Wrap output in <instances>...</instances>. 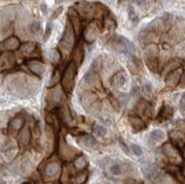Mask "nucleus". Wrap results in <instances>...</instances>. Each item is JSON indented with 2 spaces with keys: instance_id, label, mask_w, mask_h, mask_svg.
I'll use <instances>...</instances> for the list:
<instances>
[{
  "instance_id": "nucleus-1",
  "label": "nucleus",
  "mask_w": 185,
  "mask_h": 184,
  "mask_svg": "<svg viewBox=\"0 0 185 184\" xmlns=\"http://www.w3.org/2000/svg\"><path fill=\"white\" fill-rule=\"evenodd\" d=\"M75 76H76V65L73 62H70L67 67L65 68L61 76V88L66 93H72L75 84Z\"/></svg>"
},
{
  "instance_id": "nucleus-2",
  "label": "nucleus",
  "mask_w": 185,
  "mask_h": 184,
  "mask_svg": "<svg viewBox=\"0 0 185 184\" xmlns=\"http://www.w3.org/2000/svg\"><path fill=\"white\" fill-rule=\"evenodd\" d=\"M75 39H76L75 31H74L72 24L68 23L66 29H65L63 38H61V40H60V42H59L60 50H61L65 55H68V53H70V50L73 49L74 43H75Z\"/></svg>"
},
{
  "instance_id": "nucleus-3",
  "label": "nucleus",
  "mask_w": 185,
  "mask_h": 184,
  "mask_svg": "<svg viewBox=\"0 0 185 184\" xmlns=\"http://www.w3.org/2000/svg\"><path fill=\"white\" fill-rule=\"evenodd\" d=\"M58 154H59V157L61 158L63 160H66V161L74 160V159L79 156L77 149H75L74 147L68 145L66 142V140H65L63 136H60L59 142H58Z\"/></svg>"
},
{
  "instance_id": "nucleus-4",
  "label": "nucleus",
  "mask_w": 185,
  "mask_h": 184,
  "mask_svg": "<svg viewBox=\"0 0 185 184\" xmlns=\"http://www.w3.org/2000/svg\"><path fill=\"white\" fill-rule=\"evenodd\" d=\"M110 44H111L112 49L118 53H133L135 50L134 44L122 35H116L110 41Z\"/></svg>"
},
{
  "instance_id": "nucleus-5",
  "label": "nucleus",
  "mask_w": 185,
  "mask_h": 184,
  "mask_svg": "<svg viewBox=\"0 0 185 184\" xmlns=\"http://www.w3.org/2000/svg\"><path fill=\"white\" fill-rule=\"evenodd\" d=\"M75 8L76 10H77V13H79L81 16L84 17V18L94 16L97 13V6H93L92 3L85 2V1L76 3Z\"/></svg>"
},
{
  "instance_id": "nucleus-6",
  "label": "nucleus",
  "mask_w": 185,
  "mask_h": 184,
  "mask_svg": "<svg viewBox=\"0 0 185 184\" xmlns=\"http://www.w3.org/2000/svg\"><path fill=\"white\" fill-rule=\"evenodd\" d=\"M100 33V29L98 26L97 22H92L85 27V30L83 32V38L85 40V42L88 43H93L98 38V34Z\"/></svg>"
},
{
  "instance_id": "nucleus-7",
  "label": "nucleus",
  "mask_w": 185,
  "mask_h": 184,
  "mask_svg": "<svg viewBox=\"0 0 185 184\" xmlns=\"http://www.w3.org/2000/svg\"><path fill=\"white\" fill-rule=\"evenodd\" d=\"M182 74H183V68L181 66L175 68L174 71H172V72H169L166 75V85L169 86V88H176L179 84V82H181Z\"/></svg>"
},
{
  "instance_id": "nucleus-8",
  "label": "nucleus",
  "mask_w": 185,
  "mask_h": 184,
  "mask_svg": "<svg viewBox=\"0 0 185 184\" xmlns=\"http://www.w3.org/2000/svg\"><path fill=\"white\" fill-rule=\"evenodd\" d=\"M162 152L166 157L169 158L173 161H179L181 160V156L179 152L177 150V148L175 147V145H173L172 142H166L162 145Z\"/></svg>"
},
{
  "instance_id": "nucleus-9",
  "label": "nucleus",
  "mask_w": 185,
  "mask_h": 184,
  "mask_svg": "<svg viewBox=\"0 0 185 184\" xmlns=\"http://www.w3.org/2000/svg\"><path fill=\"white\" fill-rule=\"evenodd\" d=\"M24 122H25V119H24V116L22 114L16 115L10 121L9 125H8V133L13 136L16 135L20 131V128L24 126Z\"/></svg>"
},
{
  "instance_id": "nucleus-10",
  "label": "nucleus",
  "mask_w": 185,
  "mask_h": 184,
  "mask_svg": "<svg viewBox=\"0 0 185 184\" xmlns=\"http://www.w3.org/2000/svg\"><path fill=\"white\" fill-rule=\"evenodd\" d=\"M15 66V57L13 53H3L0 55V71L10 69Z\"/></svg>"
},
{
  "instance_id": "nucleus-11",
  "label": "nucleus",
  "mask_w": 185,
  "mask_h": 184,
  "mask_svg": "<svg viewBox=\"0 0 185 184\" xmlns=\"http://www.w3.org/2000/svg\"><path fill=\"white\" fill-rule=\"evenodd\" d=\"M20 42L17 36H9L3 42L0 43V49L7 50V51H14V50L20 49Z\"/></svg>"
},
{
  "instance_id": "nucleus-12",
  "label": "nucleus",
  "mask_w": 185,
  "mask_h": 184,
  "mask_svg": "<svg viewBox=\"0 0 185 184\" xmlns=\"http://www.w3.org/2000/svg\"><path fill=\"white\" fill-rule=\"evenodd\" d=\"M31 141V131L30 127L25 125L20 128V131L18 132V143H20V148H26L30 145Z\"/></svg>"
},
{
  "instance_id": "nucleus-13",
  "label": "nucleus",
  "mask_w": 185,
  "mask_h": 184,
  "mask_svg": "<svg viewBox=\"0 0 185 184\" xmlns=\"http://www.w3.org/2000/svg\"><path fill=\"white\" fill-rule=\"evenodd\" d=\"M61 166L58 161H51L49 164L47 165L46 167H44V175H46V177L48 178H53L58 176L60 173V169Z\"/></svg>"
},
{
  "instance_id": "nucleus-14",
  "label": "nucleus",
  "mask_w": 185,
  "mask_h": 184,
  "mask_svg": "<svg viewBox=\"0 0 185 184\" xmlns=\"http://www.w3.org/2000/svg\"><path fill=\"white\" fill-rule=\"evenodd\" d=\"M169 138L173 145L177 147H184L185 145V133L179 130H174L169 133Z\"/></svg>"
},
{
  "instance_id": "nucleus-15",
  "label": "nucleus",
  "mask_w": 185,
  "mask_h": 184,
  "mask_svg": "<svg viewBox=\"0 0 185 184\" xmlns=\"http://www.w3.org/2000/svg\"><path fill=\"white\" fill-rule=\"evenodd\" d=\"M81 104L86 110H91V107L97 104V95L91 92H85L81 97Z\"/></svg>"
},
{
  "instance_id": "nucleus-16",
  "label": "nucleus",
  "mask_w": 185,
  "mask_h": 184,
  "mask_svg": "<svg viewBox=\"0 0 185 184\" xmlns=\"http://www.w3.org/2000/svg\"><path fill=\"white\" fill-rule=\"evenodd\" d=\"M64 99V93L61 91L60 88H56V89H52L51 91H49L48 95H47V100L48 102H51L53 105H58L60 104V101Z\"/></svg>"
},
{
  "instance_id": "nucleus-17",
  "label": "nucleus",
  "mask_w": 185,
  "mask_h": 184,
  "mask_svg": "<svg viewBox=\"0 0 185 184\" xmlns=\"http://www.w3.org/2000/svg\"><path fill=\"white\" fill-rule=\"evenodd\" d=\"M26 65L31 72L33 73V74H35L37 76L43 75V72H44L46 67H44V65L41 62H39V60H29L26 62Z\"/></svg>"
},
{
  "instance_id": "nucleus-18",
  "label": "nucleus",
  "mask_w": 185,
  "mask_h": 184,
  "mask_svg": "<svg viewBox=\"0 0 185 184\" xmlns=\"http://www.w3.org/2000/svg\"><path fill=\"white\" fill-rule=\"evenodd\" d=\"M129 121L131 123V125H132L133 130L136 132L142 131L143 128L146 127V124H144V122H143L140 116H129Z\"/></svg>"
},
{
  "instance_id": "nucleus-19",
  "label": "nucleus",
  "mask_w": 185,
  "mask_h": 184,
  "mask_svg": "<svg viewBox=\"0 0 185 184\" xmlns=\"http://www.w3.org/2000/svg\"><path fill=\"white\" fill-rule=\"evenodd\" d=\"M126 83V74L124 72H118L116 73L115 75L112 76L111 84L115 88H120Z\"/></svg>"
},
{
  "instance_id": "nucleus-20",
  "label": "nucleus",
  "mask_w": 185,
  "mask_h": 184,
  "mask_svg": "<svg viewBox=\"0 0 185 184\" xmlns=\"http://www.w3.org/2000/svg\"><path fill=\"white\" fill-rule=\"evenodd\" d=\"M68 15H70V23L72 24V26H73L74 31H75V34L79 35V29H81V22H79V15L74 10H70V13Z\"/></svg>"
},
{
  "instance_id": "nucleus-21",
  "label": "nucleus",
  "mask_w": 185,
  "mask_h": 184,
  "mask_svg": "<svg viewBox=\"0 0 185 184\" xmlns=\"http://www.w3.org/2000/svg\"><path fill=\"white\" fill-rule=\"evenodd\" d=\"M83 58H84V51H83L82 47L79 46L74 50L73 56H72V62H73L76 65V67H77V66H79L81 64H82Z\"/></svg>"
},
{
  "instance_id": "nucleus-22",
  "label": "nucleus",
  "mask_w": 185,
  "mask_h": 184,
  "mask_svg": "<svg viewBox=\"0 0 185 184\" xmlns=\"http://www.w3.org/2000/svg\"><path fill=\"white\" fill-rule=\"evenodd\" d=\"M166 169H167V172H168L169 174L172 175V176H174V177H175L178 182H183V183H185V180H183L184 177H183L182 172H181V169H179L178 166L172 165V166H168Z\"/></svg>"
},
{
  "instance_id": "nucleus-23",
  "label": "nucleus",
  "mask_w": 185,
  "mask_h": 184,
  "mask_svg": "<svg viewBox=\"0 0 185 184\" xmlns=\"http://www.w3.org/2000/svg\"><path fill=\"white\" fill-rule=\"evenodd\" d=\"M57 114H58V117L64 123L72 122V116H70V109L67 108V107H60V108H58L57 109Z\"/></svg>"
},
{
  "instance_id": "nucleus-24",
  "label": "nucleus",
  "mask_w": 185,
  "mask_h": 184,
  "mask_svg": "<svg viewBox=\"0 0 185 184\" xmlns=\"http://www.w3.org/2000/svg\"><path fill=\"white\" fill-rule=\"evenodd\" d=\"M84 81H85L89 85H97V83L99 82L98 72H94V71H91V69H90L89 72L85 74V76H84Z\"/></svg>"
},
{
  "instance_id": "nucleus-25",
  "label": "nucleus",
  "mask_w": 185,
  "mask_h": 184,
  "mask_svg": "<svg viewBox=\"0 0 185 184\" xmlns=\"http://www.w3.org/2000/svg\"><path fill=\"white\" fill-rule=\"evenodd\" d=\"M172 116H173V108L168 105H164L160 113H159L158 119L159 121H166V119L170 118Z\"/></svg>"
},
{
  "instance_id": "nucleus-26",
  "label": "nucleus",
  "mask_w": 185,
  "mask_h": 184,
  "mask_svg": "<svg viewBox=\"0 0 185 184\" xmlns=\"http://www.w3.org/2000/svg\"><path fill=\"white\" fill-rule=\"evenodd\" d=\"M88 166V159H86L85 156H77V157L74 159V167L77 169V171H84Z\"/></svg>"
},
{
  "instance_id": "nucleus-27",
  "label": "nucleus",
  "mask_w": 185,
  "mask_h": 184,
  "mask_svg": "<svg viewBox=\"0 0 185 184\" xmlns=\"http://www.w3.org/2000/svg\"><path fill=\"white\" fill-rule=\"evenodd\" d=\"M35 48H37V43L32 42V41L23 43V44L20 47V51H22L24 55H30V53H34V51H35Z\"/></svg>"
},
{
  "instance_id": "nucleus-28",
  "label": "nucleus",
  "mask_w": 185,
  "mask_h": 184,
  "mask_svg": "<svg viewBox=\"0 0 185 184\" xmlns=\"http://www.w3.org/2000/svg\"><path fill=\"white\" fill-rule=\"evenodd\" d=\"M146 64L152 72L158 71V57H144Z\"/></svg>"
},
{
  "instance_id": "nucleus-29",
  "label": "nucleus",
  "mask_w": 185,
  "mask_h": 184,
  "mask_svg": "<svg viewBox=\"0 0 185 184\" xmlns=\"http://www.w3.org/2000/svg\"><path fill=\"white\" fill-rule=\"evenodd\" d=\"M181 66V62H179V60H170V62L167 64V65L165 66V68H164V72H162V74L164 75H167L169 72H172V71H174L175 68H177V67H179Z\"/></svg>"
},
{
  "instance_id": "nucleus-30",
  "label": "nucleus",
  "mask_w": 185,
  "mask_h": 184,
  "mask_svg": "<svg viewBox=\"0 0 185 184\" xmlns=\"http://www.w3.org/2000/svg\"><path fill=\"white\" fill-rule=\"evenodd\" d=\"M149 106V104L146 101V100H140L138 104H136V107H135V110H136V114L138 115H144V112H146L147 107Z\"/></svg>"
},
{
  "instance_id": "nucleus-31",
  "label": "nucleus",
  "mask_w": 185,
  "mask_h": 184,
  "mask_svg": "<svg viewBox=\"0 0 185 184\" xmlns=\"http://www.w3.org/2000/svg\"><path fill=\"white\" fill-rule=\"evenodd\" d=\"M150 138H151V140H153V141H162L164 140V138H165V133L161 131V130H153V131L151 132V134H150Z\"/></svg>"
},
{
  "instance_id": "nucleus-32",
  "label": "nucleus",
  "mask_w": 185,
  "mask_h": 184,
  "mask_svg": "<svg viewBox=\"0 0 185 184\" xmlns=\"http://www.w3.org/2000/svg\"><path fill=\"white\" fill-rule=\"evenodd\" d=\"M79 140V142L83 143L85 147H93V145H94V142H96L92 138H91V136H90V135H86V134L82 135Z\"/></svg>"
},
{
  "instance_id": "nucleus-33",
  "label": "nucleus",
  "mask_w": 185,
  "mask_h": 184,
  "mask_svg": "<svg viewBox=\"0 0 185 184\" xmlns=\"http://www.w3.org/2000/svg\"><path fill=\"white\" fill-rule=\"evenodd\" d=\"M86 178H88V174H86L85 172H82V173H79V175H76L74 176L73 180H72V183H75V184H82V183H85Z\"/></svg>"
},
{
  "instance_id": "nucleus-34",
  "label": "nucleus",
  "mask_w": 185,
  "mask_h": 184,
  "mask_svg": "<svg viewBox=\"0 0 185 184\" xmlns=\"http://www.w3.org/2000/svg\"><path fill=\"white\" fill-rule=\"evenodd\" d=\"M60 82V75H59V72L58 71H56V72L53 73L52 77H51V81L49 82V84H48V86H51V88H53V86H56L58 83Z\"/></svg>"
},
{
  "instance_id": "nucleus-35",
  "label": "nucleus",
  "mask_w": 185,
  "mask_h": 184,
  "mask_svg": "<svg viewBox=\"0 0 185 184\" xmlns=\"http://www.w3.org/2000/svg\"><path fill=\"white\" fill-rule=\"evenodd\" d=\"M161 21H162V23H164V26H165L166 29H168L173 23V16L170 14H165V15L161 17Z\"/></svg>"
},
{
  "instance_id": "nucleus-36",
  "label": "nucleus",
  "mask_w": 185,
  "mask_h": 184,
  "mask_svg": "<svg viewBox=\"0 0 185 184\" xmlns=\"http://www.w3.org/2000/svg\"><path fill=\"white\" fill-rule=\"evenodd\" d=\"M93 133H94L97 136H103V135H106L107 131H106V128L103 127V126H100V125H94V127H93Z\"/></svg>"
},
{
  "instance_id": "nucleus-37",
  "label": "nucleus",
  "mask_w": 185,
  "mask_h": 184,
  "mask_svg": "<svg viewBox=\"0 0 185 184\" xmlns=\"http://www.w3.org/2000/svg\"><path fill=\"white\" fill-rule=\"evenodd\" d=\"M105 25L109 30H114V29H116V21L111 17H106L105 18Z\"/></svg>"
},
{
  "instance_id": "nucleus-38",
  "label": "nucleus",
  "mask_w": 185,
  "mask_h": 184,
  "mask_svg": "<svg viewBox=\"0 0 185 184\" xmlns=\"http://www.w3.org/2000/svg\"><path fill=\"white\" fill-rule=\"evenodd\" d=\"M110 172H111V174H114V175H120L123 172L122 166H120L119 164H114L111 167H110Z\"/></svg>"
},
{
  "instance_id": "nucleus-39",
  "label": "nucleus",
  "mask_w": 185,
  "mask_h": 184,
  "mask_svg": "<svg viewBox=\"0 0 185 184\" xmlns=\"http://www.w3.org/2000/svg\"><path fill=\"white\" fill-rule=\"evenodd\" d=\"M50 59L52 60V62H58L60 60V53L59 51H57V50H52L51 53H50Z\"/></svg>"
},
{
  "instance_id": "nucleus-40",
  "label": "nucleus",
  "mask_w": 185,
  "mask_h": 184,
  "mask_svg": "<svg viewBox=\"0 0 185 184\" xmlns=\"http://www.w3.org/2000/svg\"><path fill=\"white\" fill-rule=\"evenodd\" d=\"M131 149H132L133 154H136V156H142V154H143V150H142V148H141L140 145H131Z\"/></svg>"
},
{
  "instance_id": "nucleus-41",
  "label": "nucleus",
  "mask_w": 185,
  "mask_h": 184,
  "mask_svg": "<svg viewBox=\"0 0 185 184\" xmlns=\"http://www.w3.org/2000/svg\"><path fill=\"white\" fill-rule=\"evenodd\" d=\"M129 20L132 21V22H134V23L139 21L135 12H134V9H133V7H129Z\"/></svg>"
},
{
  "instance_id": "nucleus-42",
  "label": "nucleus",
  "mask_w": 185,
  "mask_h": 184,
  "mask_svg": "<svg viewBox=\"0 0 185 184\" xmlns=\"http://www.w3.org/2000/svg\"><path fill=\"white\" fill-rule=\"evenodd\" d=\"M40 23L39 22H37V21H34L33 23L31 24V26H30V30H31V32H33V33H35V32H39L40 31Z\"/></svg>"
},
{
  "instance_id": "nucleus-43",
  "label": "nucleus",
  "mask_w": 185,
  "mask_h": 184,
  "mask_svg": "<svg viewBox=\"0 0 185 184\" xmlns=\"http://www.w3.org/2000/svg\"><path fill=\"white\" fill-rule=\"evenodd\" d=\"M142 91H143V94L148 95V97H150V95L152 94V89H151V86L149 85V84H147V85L143 86Z\"/></svg>"
},
{
  "instance_id": "nucleus-44",
  "label": "nucleus",
  "mask_w": 185,
  "mask_h": 184,
  "mask_svg": "<svg viewBox=\"0 0 185 184\" xmlns=\"http://www.w3.org/2000/svg\"><path fill=\"white\" fill-rule=\"evenodd\" d=\"M118 141H119V145H120V147H122V149H123V151L125 152V154H129V152H131V151H129V148L127 147V145H126L125 142L123 141L122 139H119Z\"/></svg>"
},
{
  "instance_id": "nucleus-45",
  "label": "nucleus",
  "mask_w": 185,
  "mask_h": 184,
  "mask_svg": "<svg viewBox=\"0 0 185 184\" xmlns=\"http://www.w3.org/2000/svg\"><path fill=\"white\" fill-rule=\"evenodd\" d=\"M63 6H60V7H58V8H57L56 10H55V12H53V15H52V18H57V17L59 16L60 14H61V12H63Z\"/></svg>"
},
{
  "instance_id": "nucleus-46",
  "label": "nucleus",
  "mask_w": 185,
  "mask_h": 184,
  "mask_svg": "<svg viewBox=\"0 0 185 184\" xmlns=\"http://www.w3.org/2000/svg\"><path fill=\"white\" fill-rule=\"evenodd\" d=\"M50 34H51V24H48V25H47V30H46V35H44V40L48 39Z\"/></svg>"
},
{
  "instance_id": "nucleus-47",
  "label": "nucleus",
  "mask_w": 185,
  "mask_h": 184,
  "mask_svg": "<svg viewBox=\"0 0 185 184\" xmlns=\"http://www.w3.org/2000/svg\"><path fill=\"white\" fill-rule=\"evenodd\" d=\"M179 108H181V110H182L183 113H185V100L184 99H182V100L179 101Z\"/></svg>"
},
{
  "instance_id": "nucleus-48",
  "label": "nucleus",
  "mask_w": 185,
  "mask_h": 184,
  "mask_svg": "<svg viewBox=\"0 0 185 184\" xmlns=\"http://www.w3.org/2000/svg\"><path fill=\"white\" fill-rule=\"evenodd\" d=\"M179 84L182 86H185V68L183 69V74H182V79H181V82Z\"/></svg>"
},
{
  "instance_id": "nucleus-49",
  "label": "nucleus",
  "mask_w": 185,
  "mask_h": 184,
  "mask_svg": "<svg viewBox=\"0 0 185 184\" xmlns=\"http://www.w3.org/2000/svg\"><path fill=\"white\" fill-rule=\"evenodd\" d=\"M133 1H134V3H136L138 6H143V5L147 2V0H133Z\"/></svg>"
},
{
  "instance_id": "nucleus-50",
  "label": "nucleus",
  "mask_w": 185,
  "mask_h": 184,
  "mask_svg": "<svg viewBox=\"0 0 185 184\" xmlns=\"http://www.w3.org/2000/svg\"><path fill=\"white\" fill-rule=\"evenodd\" d=\"M126 183H141V182H139V181H126Z\"/></svg>"
},
{
  "instance_id": "nucleus-51",
  "label": "nucleus",
  "mask_w": 185,
  "mask_h": 184,
  "mask_svg": "<svg viewBox=\"0 0 185 184\" xmlns=\"http://www.w3.org/2000/svg\"><path fill=\"white\" fill-rule=\"evenodd\" d=\"M182 157L184 158V160H185V145H184V148H183V152H182Z\"/></svg>"
},
{
  "instance_id": "nucleus-52",
  "label": "nucleus",
  "mask_w": 185,
  "mask_h": 184,
  "mask_svg": "<svg viewBox=\"0 0 185 184\" xmlns=\"http://www.w3.org/2000/svg\"><path fill=\"white\" fill-rule=\"evenodd\" d=\"M181 172H182V175H183V177L185 178V167L183 168V169H182V171H181Z\"/></svg>"
},
{
  "instance_id": "nucleus-53",
  "label": "nucleus",
  "mask_w": 185,
  "mask_h": 184,
  "mask_svg": "<svg viewBox=\"0 0 185 184\" xmlns=\"http://www.w3.org/2000/svg\"><path fill=\"white\" fill-rule=\"evenodd\" d=\"M182 99H184V100H185V92H184V93H183V95H182Z\"/></svg>"
}]
</instances>
